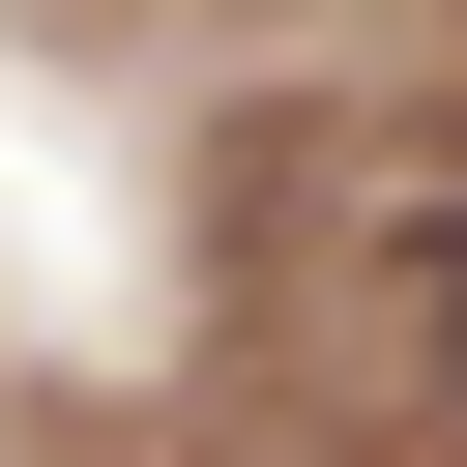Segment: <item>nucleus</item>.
Returning <instances> with one entry per match:
<instances>
[{
    "label": "nucleus",
    "mask_w": 467,
    "mask_h": 467,
    "mask_svg": "<svg viewBox=\"0 0 467 467\" xmlns=\"http://www.w3.org/2000/svg\"><path fill=\"white\" fill-rule=\"evenodd\" d=\"M438 350H467V204H438Z\"/></svg>",
    "instance_id": "1"
}]
</instances>
